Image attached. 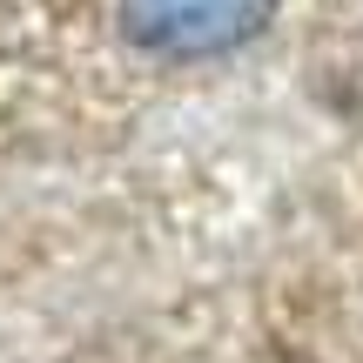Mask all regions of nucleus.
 <instances>
[{"mask_svg": "<svg viewBox=\"0 0 363 363\" xmlns=\"http://www.w3.org/2000/svg\"><path fill=\"white\" fill-rule=\"evenodd\" d=\"M276 21V0H121V27L148 54H229Z\"/></svg>", "mask_w": 363, "mask_h": 363, "instance_id": "f257e3e1", "label": "nucleus"}]
</instances>
